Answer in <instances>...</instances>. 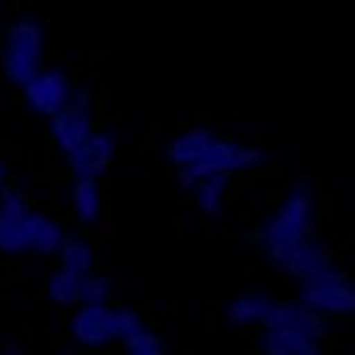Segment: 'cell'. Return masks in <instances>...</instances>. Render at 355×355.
Returning a JSON list of instances; mask_svg holds the SVG:
<instances>
[{
  "label": "cell",
  "instance_id": "obj_3",
  "mask_svg": "<svg viewBox=\"0 0 355 355\" xmlns=\"http://www.w3.org/2000/svg\"><path fill=\"white\" fill-rule=\"evenodd\" d=\"M24 90V102L32 105L40 117H51L59 105L71 102L74 94V83H71V74L59 71V67H40V71L28 78V83L20 86Z\"/></svg>",
  "mask_w": 355,
  "mask_h": 355
},
{
  "label": "cell",
  "instance_id": "obj_12",
  "mask_svg": "<svg viewBox=\"0 0 355 355\" xmlns=\"http://www.w3.org/2000/svg\"><path fill=\"white\" fill-rule=\"evenodd\" d=\"M59 242H63V227H59V219L43 215V211H28V254H35V258H51V254L59 250Z\"/></svg>",
  "mask_w": 355,
  "mask_h": 355
},
{
  "label": "cell",
  "instance_id": "obj_9",
  "mask_svg": "<svg viewBox=\"0 0 355 355\" xmlns=\"http://www.w3.org/2000/svg\"><path fill=\"white\" fill-rule=\"evenodd\" d=\"M282 273H285V277H297L301 285H309V282H320V277L340 273V266H336V258L328 254V246L309 234V239L289 254V261L282 266Z\"/></svg>",
  "mask_w": 355,
  "mask_h": 355
},
{
  "label": "cell",
  "instance_id": "obj_16",
  "mask_svg": "<svg viewBox=\"0 0 355 355\" xmlns=\"http://www.w3.org/2000/svg\"><path fill=\"white\" fill-rule=\"evenodd\" d=\"M219 133H211V129H188V133H180L172 145H168V160L176 168H184V164H196L203 153L211 148V141H215Z\"/></svg>",
  "mask_w": 355,
  "mask_h": 355
},
{
  "label": "cell",
  "instance_id": "obj_2",
  "mask_svg": "<svg viewBox=\"0 0 355 355\" xmlns=\"http://www.w3.org/2000/svg\"><path fill=\"white\" fill-rule=\"evenodd\" d=\"M28 211H32L28 196L4 180L0 184V254L4 258L28 254Z\"/></svg>",
  "mask_w": 355,
  "mask_h": 355
},
{
  "label": "cell",
  "instance_id": "obj_15",
  "mask_svg": "<svg viewBox=\"0 0 355 355\" xmlns=\"http://www.w3.org/2000/svg\"><path fill=\"white\" fill-rule=\"evenodd\" d=\"M0 55H43V28L32 20H16L0 40Z\"/></svg>",
  "mask_w": 355,
  "mask_h": 355
},
{
  "label": "cell",
  "instance_id": "obj_10",
  "mask_svg": "<svg viewBox=\"0 0 355 355\" xmlns=\"http://www.w3.org/2000/svg\"><path fill=\"white\" fill-rule=\"evenodd\" d=\"M71 215L78 227L102 223V184H98V176H71Z\"/></svg>",
  "mask_w": 355,
  "mask_h": 355
},
{
  "label": "cell",
  "instance_id": "obj_14",
  "mask_svg": "<svg viewBox=\"0 0 355 355\" xmlns=\"http://www.w3.org/2000/svg\"><path fill=\"white\" fill-rule=\"evenodd\" d=\"M270 304H273L270 293L250 289V293H242V297H234V301L227 304V320L234 324V328H258V324L266 320V313H270Z\"/></svg>",
  "mask_w": 355,
  "mask_h": 355
},
{
  "label": "cell",
  "instance_id": "obj_11",
  "mask_svg": "<svg viewBox=\"0 0 355 355\" xmlns=\"http://www.w3.org/2000/svg\"><path fill=\"white\" fill-rule=\"evenodd\" d=\"M227 188H230V172H207V176H199L188 184L191 199H196V211L203 219H215L227 203Z\"/></svg>",
  "mask_w": 355,
  "mask_h": 355
},
{
  "label": "cell",
  "instance_id": "obj_4",
  "mask_svg": "<svg viewBox=\"0 0 355 355\" xmlns=\"http://www.w3.org/2000/svg\"><path fill=\"white\" fill-rule=\"evenodd\" d=\"M114 153H117L114 133H105V129L94 125L78 145L63 153L67 172H71V176H102V172H110V164H114Z\"/></svg>",
  "mask_w": 355,
  "mask_h": 355
},
{
  "label": "cell",
  "instance_id": "obj_23",
  "mask_svg": "<svg viewBox=\"0 0 355 355\" xmlns=\"http://www.w3.org/2000/svg\"><path fill=\"white\" fill-rule=\"evenodd\" d=\"M4 180H8V168H4V160H0V184H4Z\"/></svg>",
  "mask_w": 355,
  "mask_h": 355
},
{
  "label": "cell",
  "instance_id": "obj_22",
  "mask_svg": "<svg viewBox=\"0 0 355 355\" xmlns=\"http://www.w3.org/2000/svg\"><path fill=\"white\" fill-rule=\"evenodd\" d=\"M137 328H145V320H141L137 309H114V344L125 340V336H133Z\"/></svg>",
  "mask_w": 355,
  "mask_h": 355
},
{
  "label": "cell",
  "instance_id": "obj_18",
  "mask_svg": "<svg viewBox=\"0 0 355 355\" xmlns=\"http://www.w3.org/2000/svg\"><path fill=\"white\" fill-rule=\"evenodd\" d=\"M59 266H67V270H94V246L86 239H78V234H63V242H59Z\"/></svg>",
  "mask_w": 355,
  "mask_h": 355
},
{
  "label": "cell",
  "instance_id": "obj_6",
  "mask_svg": "<svg viewBox=\"0 0 355 355\" xmlns=\"http://www.w3.org/2000/svg\"><path fill=\"white\" fill-rule=\"evenodd\" d=\"M301 301L313 304L316 313H324V316H352L355 313V289L344 270L332 273V277L301 285Z\"/></svg>",
  "mask_w": 355,
  "mask_h": 355
},
{
  "label": "cell",
  "instance_id": "obj_1",
  "mask_svg": "<svg viewBox=\"0 0 355 355\" xmlns=\"http://www.w3.org/2000/svg\"><path fill=\"white\" fill-rule=\"evenodd\" d=\"M313 219H316V199H313V191L304 188V184H297V188L282 199L277 215L266 223V230H258L273 266H285L289 254L313 234Z\"/></svg>",
  "mask_w": 355,
  "mask_h": 355
},
{
  "label": "cell",
  "instance_id": "obj_8",
  "mask_svg": "<svg viewBox=\"0 0 355 355\" xmlns=\"http://www.w3.org/2000/svg\"><path fill=\"white\" fill-rule=\"evenodd\" d=\"M328 320H332V316L316 313L313 304H304V301H273L266 320H261V328H289V332H304V336L324 340Z\"/></svg>",
  "mask_w": 355,
  "mask_h": 355
},
{
  "label": "cell",
  "instance_id": "obj_13",
  "mask_svg": "<svg viewBox=\"0 0 355 355\" xmlns=\"http://www.w3.org/2000/svg\"><path fill=\"white\" fill-rule=\"evenodd\" d=\"M324 347V340L304 332H289V328H266L261 336V352L266 355H316Z\"/></svg>",
  "mask_w": 355,
  "mask_h": 355
},
{
  "label": "cell",
  "instance_id": "obj_7",
  "mask_svg": "<svg viewBox=\"0 0 355 355\" xmlns=\"http://www.w3.org/2000/svg\"><path fill=\"white\" fill-rule=\"evenodd\" d=\"M71 336L74 344L83 347H105L114 344V304H94V301H78L71 316Z\"/></svg>",
  "mask_w": 355,
  "mask_h": 355
},
{
  "label": "cell",
  "instance_id": "obj_17",
  "mask_svg": "<svg viewBox=\"0 0 355 355\" xmlns=\"http://www.w3.org/2000/svg\"><path fill=\"white\" fill-rule=\"evenodd\" d=\"M47 297L55 304H78L83 301V273L67 270V266H55L51 277H47Z\"/></svg>",
  "mask_w": 355,
  "mask_h": 355
},
{
  "label": "cell",
  "instance_id": "obj_20",
  "mask_svg": "<svg viewBox=\"0 0 355 355\" xmlns=\"http://www.w3.org/2000/svg\"><path fill=\"white\" fill-rule=\"evenodd\" d=\"M117 344L125 347L129 355H164V352H168L164 336L148 332V328H137L133 336H125V340H117Z\"/></svg>",
  "mask_w": 355,
  "mask_h": 355
},
{
  "label": "cell",
  "instance_id": "obj_5",
  "mask_svg": "<svg viewBox=\"0 0 355 355\" xmlns=\"http://www.w3.org/2000/svg\"><path fill=\"white\" fill-rule=\"evenodd\" d=\"M51 141L59 145V153H67V148H74L78 141H83L90 129L98 125L94 121V110H90V98H86V90H74L71 102L59 105L51 117Z\"/></svg>",
  "mask_w": 355,
  "mask_h": 355
},
{
  "label": "cell",
  "instance_id": "obj_21",
  "mask_svg": "<svg viewBox=\"0 0 355 355\" xmlns=\"http://www.w3.org/2000/svg\"><path fill=\"white\" fill-rule=\"evenodd\" d=\"M83 301H94V304L114 301V282L98 270H86L83 273Z\"/></svg>",
  "mask_w": 355,
  "mask_h": 355
},
{
  "label": "cell",
  "instance_id": "obj_19",
  "mask_svg": "<svg viewBox=\"0 0 355 355\" xmlns=\"http://www.w3.org/2000/svg\"><path fill=\"white\" fill-rule=\"evenodd\" d=\"M43 67V55H0V74L12 86H24Z\"/></svg>",
  "mask_w": 355,
  "mask_h": 355
}]
</instances>
